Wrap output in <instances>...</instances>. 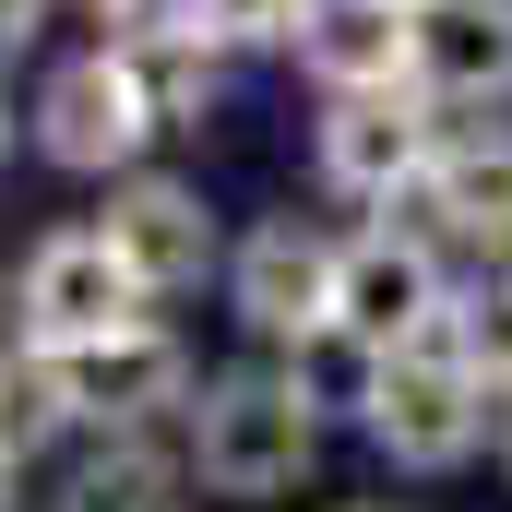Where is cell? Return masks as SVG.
<instances>
[{
  "mask_svg": "<svg viewBox=\"0 0 512 512\" xmlns=\"http://www.w3.org/2000/svg\"><path fill=\"white\" fill-rule=\"evenodd\" d=\"M310 441H322V417L298 405V382H274V370H227V382H203V405H191V465L227 501L298 489L310 477Z\"/></svg>",
  "mask_w": 512,
  "mask_h": 512,
  "instance_id": "1",
  "label": "cell"
},
{
  "mask_svg": "<svg viewBox=\"0 0 512 512\" xmlns=\"http://www.w3.org/2000/svg\"><path fill=\"white\" fill-rule=\"evenodd\" d=\"M477 429H489V382L453 358V346H393L382 358V393H370V441H382L393 465H417V477H441V465H465L477 453Z\"/></svg>",
  "mask_w": 512,
  "mask_h": 512,
  "instance_id": "2",
  "label": "cell"
},
{
  "mask_svg": "<svg viewBox=\"0 0 512 512\" xmlns=\"http://www.w3.org/2000/svg\"><path fill=\"white\" fill-rule=\"evenodd\" d=\"M143 131H167V120H155V96H143L131 48L60 60V72H48V96H36V143H48L60 167H84V179L131 167V155H143Z\"/></svg>",
  "mask_w": 512,
  "mask_h": 512,
  "instance_id": "3",
  "label": "cell"
},
{
  "mask_svg": "<svg viewBox=\"0 0 512 512\" xmlns=\"http://www.w3.org/2000/svg\"><path fill=\"white\" fill-rule=\"evenodd\" d=\"M120 322H143V274L108 251V227H72V239H48V251L24 262V334H36L48 358L96 346V334H120Z\"/></svg>",
  "mask_w": 512,
  "mask_h": 512,
  "instance_id": "4",
  "label": "cell"
},
{
  "mask_svg": "<svg viewBox=\"0 0 512 512\" xmlns=\"http://www.w3.org/2000/svg\"><path fill=\"white\" fill-rule=\"evenodd\" d=\"M429 84H346L334 120H322V179L358 191V203H393L429 179Z\"/></svg>",
  "mask_w": 512,
  "mask_h": 512,
  "instance_id": "5",
  "label": "cell"
},
{
  "mask_svg": "<svg viewBox=\"0 0 512 512\" xmlns=\"http://www.w3.org/2000/svg\"><path fill=\"white\" fill-rule=\"evenodd\" d=\"M227 286H239V322H251V334H274V346H298V334H322V322H334V251H322L298 215L251 227Z\"/></svg>",
  "mask_w": 512,
  "mask_h": 512,
  "instance_id": "6",
  "label": "cell"
},
{
  "mask_svg": "<svg viewBox=\"0 0 512 512\" xmlns=\"http://www.w3.org/2000/svg\"><path fill=\"white\" fill-rule=\"evenodd\" d=\"M334 322H358L370 346H417L441 322V262L417 251V239H393V227L346 239L334 251Z\"/></svg>",
  "mask_w": 512,
  "mask_h": 512,
  "instance_id": "7",
  "label": "cell"
},
{
  "mask_svg": "<svg viewBox=\"0 0 512 512\" xmlns=\"http://www.w3.org/2000/svg\"><path fill=\"white\" fill-rule=\"evenodd\" d=\"M417 84L441 108L512 96V0H417Z\"/></svg>",
  "mask_w": 512,
  "mask_h": 512,
  "instance_id": "8",
  "label": "cell"
},
{
  "mask_svg": "<svg viewBox=\"0 0 512 512\" xmlns=\"http://www.w3.org/2000/svg\"><path fill=\"white\" fill-rule=\"evenodd\" d=\"M108 251L143 274V298H179V286H203V262H215V215H203V191H179V179H131L120 203H108Z\"/></svg>",
  "mask_w": 512,
  "mask_h": 512,
  "instance_id": "9",
  "label": "cell"
},
{
  "mask_svg": "<svg viewBox=\"0 0 512 512\" xmlns=\"http://www.w3.org/2000/svg\"><path fill=\"white\" fill-rule=\"evenodd\" d=\"M60 382H72V417L131 429V417H155V405H179V393H191V358H179L155 322H120V334L72 346V358H60Z\"/></svg>",
  "mask_w": 512,
  "mask_h": 512,
  "instance_id": "10",
  "label": "cell"
},
{
  "mask_svg": "<svg viewBox=\"0 0 512 512\" xmlns=\"http://www.w3.org/2000/svg\"><path fill=\"white\" fill-rule=\"evenodd\" d=\"M298 60L346 96V84H417V0H310L298 12Z\"/></svg>",
  "mask_w": 512,
  "mask_h": 512,
  "instance_id": "11",
  "label": "cell"
},
{
  "mask_svg": "<svg viewBox=\"0 0 512 512\" xmlns=\"http://www.w3.org/2000/svg\"><path fill=\"white\" fill-rule=\"evenodd\" d=\"M417 191L441 203V227H453V239L512 251V131H465V143H441Z\"/></svg>",
  "mask_w": 512,
  "mask_h": 512,
  "instance_id": "12",
  "label": "cell"
},
{
  "mask_svg": "<svg viewBox=\"0 0 512 512\" xmlns=\"http://www.w3.org/2000/svg\"><path fill=\"white\" fill-rule=\"evenodd\" d=\"M382 358H393V346H370L358 322H322V334H298L286 382H298V405H310V417H334V405H358V417H370V393H382Z\"/></svg>",
  "mask_w": 512,
  "mask_h": 512,
  "instance_id": "13",
  "label": "cell"
},
{
  "mask_svg": "<svg viewBox=\"0 0 512 512\" xmlns=\"http://www.w3.org/2000/svg\"><path fill=\"white\" fill-rule=\"evenodd\" d=\"M60 512H179V465H167V453H143V441L120 429V441L60 489Z\"/></svg>",
  "mask_w": 512,
  "mask_h": 512,
  "instance_id": "14",
  "label": "cell"
},
{
  "mask_svg": "<svg viewBox=\"0 0 512 512\" xmlns=\"http://www.w3.org/2000/svg\"><path fill=\"white\" fill-rule=\"evenodd\" d=\"M60 417H72V382H60V358H48V346L0 358V465L48 453V441H60Z\"/></svg>",
  "mask_w": 512,
  "mask_h": 512,
  "instance_id": "15",
  "label": "cell"
},
{
  "mask_svg": "<svg viewBox=\"0 0 512 512\" xmlns=\"http://www.w3.org/2000/svg\"><path fill=\"white\" fill-rule=\"evenodd\" d=\"M36 36V0H0V48H24Z\"/></svg>",
  "mask_w": 512,
  "mask_h": 512,
  "instance_id": "16",
  "label": "cell"
},
{
  "mask_svg": "<svg viewBox=\"0 0 512 512\" xmlns=\"http://www.w3.org/2000/svg\"><path fill=\"white\" fill-rule=\"evenodd\" d=\"M0 155H12V96H0Z\"/></svg>",
  "mask_w": 512,
  "mask_h": 512,
  "instance_id": "17",
  "label": "cell"
},
{
  "mask_svg": "<svg viewBox=\"0 0 512 512\" xmlns=\"http://www.w3.org/2000/svg\"><path fill=\"white\" fill-rule=\"evenodd\" d=\"M501 465H512V405H501Z\"/></svg>",
  "mask_w": 512,
  "mask_h": 512,
  "instance_id": "18",
  "label": "cell"
},
{
  "mask_svg": "<svg viewBox=\"0 0 512 512\" xmlns=\"http://www.w3.org/2000/svg\"><path fill=\"white\" fill-rule=\"evenodd\" d=\"M108 12H131V0H108Z\"/></svg>",
  "mask_w": 512,
  "mask_h": 512,
  "instance_id": "19",
  "label": "cell"
}]
</instances>
